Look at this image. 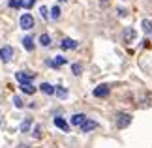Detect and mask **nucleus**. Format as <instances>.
Wrapping results in <instances>:
<instances>
[{"label": "nucleus", "mask_w": 152, "mask_h": 148, "mask_svg": "<svg viewBox=\"0 0 152 148\" xmlns=\"http://www.w3.org/2000/svg\"><path fill=\"white\" fill-rule=\"evenodd\" d=\"M115 124H116L118 129H126L132 124V114H128V112H118L116 118H115Z\"/></svg>", "instance_id": "f257e3e1"}, {"label": "nucleus", "mask_w": 152, "mask_h": 148, "mask_svg": "<svg viewBox=\"0 0 152 148\" xmlns=\"http://www.w3.org/2000/svg\"><path fill=\"white\" fill-rule=\"evenodd\" d=\"M19 25H21L23 30H32L34 28V17L30 13H23L21 19H19Z\"/></svg>", "instance_id": "f03ea898"}, {"label": "nucleus", "mask_w": 152, "mask_h": 148, "mask_svg": "<svg viewBox=\"0 0 152 148\" xmlns=\"http://www.w3.org/2000/svg\"><path fill=\"white\" fill-rule=\"evenodd\" d=\"M11 58H13V49H11L10 45L0 47V62L8 64V62H11Z\"/></svg>", "instance_id": "7ed1b4c3"}, {"label": "nucleus", "mask_w": 152, "mask_h": 148, "mask_svg": "<svg viewBox=\"0 0 152 148\" xmlns=\"http://www.w3.org/2000/svg\"><path fill=\"white\" fill-rule=\"evenodd\" d=\"M15 79L19 81V85H25V82H32L34 75L32 73H26V71H17L15 73Z\"/></svg>", "instance_id": "20e7f679"}, {"label": "nucleus", "mask_w": 152, "mask_h": 148, "mask_svg": "<svg viewBox=\"0 0 152 148\" xmlns=\"http://www.w3.org/2000/svg\"><path fill=\"white\" fill-rule=\"evenodd\" d=\"M77 41H75V39H72V38H64L62 41H60V47H62V49L64 51H72V49H77Z\"/></svg>", "instance_id": "39448f33"}, {"label": "nucleus", "mask_w": 152, "mask_h": 148, "mask_svg": "<svg viewBox=\"0 0 152 148\" xmlns=\"http://www.w3.org/2000/svg\"><path fill=\"white\" fill-rule=\"evenodd\" d=\"M86 120H88V118H86V114H83V112H77V114H73V116H72V120H69V122H72V126L81 128Z\"/></svg>", "instance_id": "423d86ee"}, {"label": "nucleus", "mask_w": 152, "mask_h": 148, "mask_svg": "<svg viewBox=\"0 0 152 148\" xmlns=\"http://www.w3.org/2000/svg\"><path fill=\"white\" fill-rule=\"evenodd\" d=\"M92 94H94L96 98H107L109 96V86L107 85H100V86L94 88V92H92Z\"/></svg>", "instance_id": "0eeeda50"}, {"label": "nucleus", "mask_w": 152, "mask_h": 148, "mask_svg": "<svg viewBox=\"0 0 152 148\" xmlns=\"http://www.w3.org/2000/svg\"><path fill=\"white\" fill-rule=\"evenodd\" d=\"M137 38V32H135V28H132V26H128L126 30H124V41L126 43H132L133 39Z\"/></svg>", "instance_id": "6e6552de"}, {"label": "nucleus", "mask_w": 152, "mask_h": 148, "mask_svg": "<svg viewBox=\"0 0 152 148\" xmlns=\"http://www.w3.org/2000/svg\"><path fill=\"white\" fill-rule=\"evenodd\" d=\"M55 126H56V128H60L64 133H68V131H69V124L64 120L62 116H55Z\"/></svg>", "instance_id": "1a4fd4ad"}, {"label": "nucleus", "mask_w": 152, "mask_h": 148, "mask_svg": "<svg viewBox=\"0 0 152 148\" xmlns=\"http://www.w3.org/2000/svg\"><path fill=\"white\" fill-rule=\"evenodd\" d=\"M96 128H98V122H94V120H86L83 126H81V131L88 133V131H92V129H96Z\"/></svg>", "instance_id": "9d476101"}, {"label": "nucleus", "mask_w": 152, "mask_h": 148, "mask_svg": "<svg viewBox=\"0 0 152 148\" xmlns=\"http://www.w3.org/2000/svg\"><path fill=\"white\" fill-rule=\"evenodd\" d=\"M30 128H32V118L28 116V118H25V120L21 122V128H19V131H21V133H26V131H30Z\"/></svg>", "instance_id": "9b49d317"}, {"label": "nucleus", "mask_w": 152, "mask_h": 148, "mask_svg": "<svg viewBox=\"0 0 152 148\" xmlns=\"http://www.w3.org/2000/svg\"><path fill=\"white\" fill-rule=\"evenodd\" d=\"M21 92L28 94V96H32V94H36V86L32 85V82H25V85H21Z\"/></svg>", "instance_id": "f8f14e48"}, {"label": "nucleus", "mask_w": 152, "mask_h": 148, "mask_svg": "<svg viewBox=\"0 0 152 148\" xmlns=\"http://www.w3.org/2000/svg\"><path fill=\"white\" fill-rule=\"evenodd\" d=\"M47 64H49L51 68H60V66H64V64H66V58H64V56H56L55 60H49Z\"/></svg>", "instance_id": "ddd939ff"}, {"label": "nucleus", "mask_w": 152, "mask_h": 148, "mask_svg": "<svg viewBox=\"0 0 152 148\" xmlns=\"http://www.w3.org/2000/svg\"><path fill=\"white\" fill-rule=\"evenodd\" d=\"M39 90H42L43 94H47V96H53V94H55V86H53V85H49V82H42Z\"/></svg>", "instance_id": "4468645a"}, {"label": "nucleus", "mask_w": 152, "mask_h": 148, "mask_svg": "<svg viewBox=\"0 0 152 148\" xmlns=\"http://www.w3.org/2000/svg\"><path fill=\"white\" fill-rule=\"evenodd\" d=\"M49 17L53 21H58L60 19V6H53V8L49 9Z\"/></svg>", "instance_id": "2eb2a0df"}, {"label": "nucleus", "mask_w": 152, "mask_h": 148, "mask_svg": "<svg viewBox=\"0 0 152 148\" xmlns=\"http://www.w3.org/2000/svg\"><path fill=\"white\" fill-rule=\"evenodd\" d=\"M143 30H145V36L152 38V21L150 19H145L143 21Z\"/></svg>", "instance_id": "dca6fc26"}, {"label": "nucleus", "mask_w": 152, "mask_h": 148, "mask_svg": "<svg viewBox=\"0 0 152 148\" xmlns=\"http://www.w3.org/2000/svg\"><path fill=\"white\" fill-rule=\"evenodd\" d=\"M23 47H25L26 51H34V39L30 36H25L23 38Z\"/></svg>", "instance_id": "f3484780"}, {"label": "nucleus", "mask_w": 152, "mask_h": 148, "mask_svg": "<svg viewBox=\"0 0 152 148\" xmlns=\"http://www.w3.org/2000/svg\"><path fill=\"white\" fill-rule=\"evenodd\" d=\"M39 45L42 47H51V36L49 34H39Z\"/></svg>", "instance_id": "a211bd4d"}, {"label": "nucleus", "mask_w": 152, "mask_h": 148, "mask_svg": "<svg viewBox=\"0 0 152 148\" xmlns=\"http://www.w3.org/2000/svg\"><path fill=\"white\" fill-rule=\"evenodd\" d=\"M55 94H56L58 98H66V96H68V90H66L62 85H56V86H55Z\"/></svg>", "instance_id": "6ab92c4d"}, {"label": "nucleus", "mask_w": 152, "mask_h": 148, "mask_svg": "<svg viewBox=\"0 0 152 148\" xmlns=\"http://www.w3.org/2000/svg\"><path fill=\"white\" fill-rule=\"evenodd\" d=\"M72 71H73V75H81V73H83V64H79V62H73L72 64Z\"/></svg>", "instance_id": "aec40b11"}, {"label": "nucleus", "mask_w": 152, "mask_h": 148, "mask_svg": "<svg viewBox=\"0 0 152 148\" xmlns=\"http://www.w3.org/2000/svg\"><path fill=\"white\" fill-rule=\"evenodd\" d=\"M19 4H21V8H25V9H30V8H34L36 0H19Z\"/></svg>", "instance_id": "412c9836"}, {"label": "nucleus", "mask_w": 152, "mask_h": 148, "mask_svg": "<svg viewBox=\"0 0 152 148\" xmlns=\"http://www.w3.org/2000/svg\"><path fill=\"white\" fill-rule=\"evenodd\" d=\"M13 105L17 109H23V107H25V101H23L21 96H13Z\"/></svg>", "instance_id": "4be33fe9"}, {"label": "nucleus", "mask_w": 152, "mask_h": 148, "mask_svg": "<svg viewBox=\"0 0 152 148\" xmlns=\"http://www.w3.org/2000/svg\"><path fill=\"white\" fill-rule=\"evenodd\" d=\"M32 137H34V139H39V137H42V126H34V129H32Z\"/></svg>", "instance_id": "5701e85b"}, {"label": "nucleus", "mask_w": 152, "mask_h": 148, "mask_svg": "<svg viewBox=\"0 0 152 148\" xmlns=\"http://www.w3.org/2000/svg\"><path fill=\"white\" fill-rule=\"evenodd\" d=\"M8 6H10V8H21L19 0H8Z\"/></svg>", "instance_id": "b1692460"}, {"label": "nucleus", "mask_w": 152, "mask_h": 148, "mask_svg": "<svg viewBox=\"0 0 152 148\" xmlns=\"http://www.w3.org/2000/svg\"><path fill=\"white\" fill-rule=\"evenodd\" d=\"M39 13H42V17H45V19H47V17H49V9L45 8V6H42V8H39Z\"/></svg>", "instance_id": "393cba45"}, {"label": "nucleus", "mask_w": 152, "mask_h": 148, "mask_svg": "<svg viewBox=\"0 0 152 148\" xmlns=\"http://www.w3.org/2000/svg\"><path fill=\"white\" fill-rule=\"evenodd\" d=\"M118 15H120V17H124V15H126V9H122V8H120V9H118Z\"/></svg>", "instance_id": "a878e982"}, {"label": "nucleus", "mask_w": 152, "mask_h": 148, "mask_svg": "<svg viewBox=\"0 0 152 148\" xmlns=\"http://www.w3.org/2000/svg\"><path fill=\"white\" fill-rule=\"evenodd\" d=\"M109 2H111V0H100V4H103V6H107Z\"/></svg>", "instance_id": "bb28decb"}, {"label": "nucleus", "mask_w": 152, "mask_h": 148, "mask_svg": "<svg viewBox=\"0 0 152 148\" xmlns=\"http://www.w3.org/2000/svg\"><path fill=\"white\" fill-rule=\"evenodd\" d=\"M60 2H66V0H60Z\"/></svg>", "instance_id": "cd10ccee"}]
</instances>
